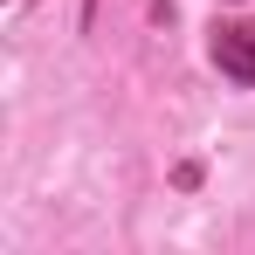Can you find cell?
<instances>
[{
  "instance_id": "1",
  "label": "cell",
  "mask_w": 255,
  "mask_h": 255,
  "mask_svg": "<svg viewBox=\"0 0 255 255\" xmlns=\"http://www.w3.org/2000/svg\"><path fill=\"white\" fill-rule=\"evenodd\" d=\"M214 62H221V76L255 83V21H228V28L214 35Z\"/></svg>"
}]
</instances>
